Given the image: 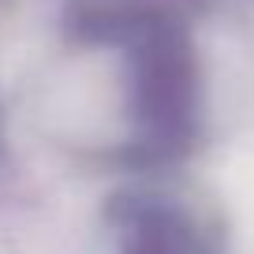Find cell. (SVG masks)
<instances>
[{
    "mask_svg": "<svg viewBox=\"0 0 254 254\" xmlns=\"http://www.w3.org/2000/svg\"><path fill=\"white\" fill-rule=\"evenodd\" d=\"M131 94L150 142L168 146L190 131L198 105V67L176 23H131Z\"/></svg>",
    "mask_w": 254,
    "mask_h": 254,
    "instance_id": "cell-1",
    "label": "cell"
},
{
    "mask_svg": "<svg viewBox=\"0 0 254 254\" xmlns=\"http://www.w3.org/2000/svg\"><path fill=\"white\" fill-rule=\"evenodd\" d=\"M120 254H209L206 239L180 209L150 202L124 221Z\"/></svg>",
    "mask_w": 254,
    "mask_h": 254,
    "instance_id": "cell-2",
    "label": "cell"
}]
</instances>
